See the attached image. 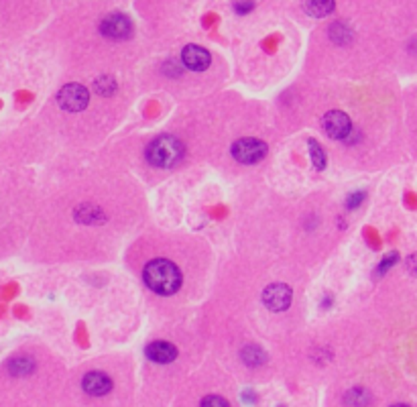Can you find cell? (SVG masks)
<instances>
[{
	"mask_svg": "<svg viewBox=\"0 0 417 407\" xmlns=\"http://www.w3.org/2000/svg\"><path fill=\"white\" fill-rule=\"evenodd\" d=\"M142 279L159 295H171L181 287V271L167 259H153L144 265Z\"/></svg>",
	"mask_w": 417,
	"mask_h": 407,
	"instance_id": "6da1fadb",
	"label": "cell"
},
{
	"mask_svg": "<svg viewBox=\"0 0 417 407\" xmlns=\"http://www.w3.org/2000/svg\"><path fill=\"white\" fill-rule=\"evenodd\" d=\"M184 157V143L177 136L161 135L147 147V161L155 167L167 169L181 161Z\"/></svg>",
	"mask_w": 417,
	"mask_h": 407,
	"instance_id": "7a4b0ae2",
	"label": "cell"
},
{
	"mask_svg": "<svg viewBox=\"0 0 417 407\" xmlns=\"http://www.w3.org/2000/svg\"><path fill=\"white\" fill-rule=\"evenodd\" d=\"M265 155H267V143L259 138H240L232 145V157L244 165L259 163Z\"/></svg>",
	"mask_w": 417,
	"mask_h": 407,
	"instance_id": "3957f363",
	"label": "cell"
},
{
	"mask_svg": "<svg viewBox=\"0 0 417 407\" xmlns=\"http://www.w3.org/2000/svg\"><path fill=\"white\" fill-rule=\"evenodd\" d=\"M90 102V92L81 84H68L58 92V104L68 112H81Z\"/></svg>",
	"mask_w": 417,
	"mask_h": 407,
	"instance_id": "277c9868",
	"label": "cell"
},
{
	"mask_svg": "<svg viewBox=\"0 0 417 407\" xmlns=\"http://www.w3.org/2000/svg\"><path fill=\"white\" fill-rule=\"evenodd\" d=\"M100 33L108 39H129L133 33V23L127 14H108L102 23H100Z\"/></svg>",
	"mask_w": 417,
	"mask_h": 407,
	"instance_id": "5b68a950",
	"label": "cell"
},
{
	"mask_svg": "<svg viewBox=\"0 0 417 407\" xmlns=\"http://www.w3.org/2000/svg\"><path fill=\"white\" fill-rule=\"evenodd\" d=\"M322 127H324V133L330 136V138H336V140H342L348 138V135L352 133V123L348 119V114H344L342 110H330L324 114L322 119Z\"/></svg>",
	"mask_w": 417,
	"mask_h": 407,
	"instance_id": "8992f818",
	"label": "cell"
},
{
	"mask_svg": "<svg viewBox=\"0 0 417 407\" xmlns=\"http://www.w3.org/2000/svg\"><path fill=\"white\" fill-rule=\"evenodd\" d=\"M291 287L285 283H273L263 291V301L273 312H285L291 306Z\"/></svg>",
	"mask_w": 417,
	"mask_h": 407,
	"instance_id": "52a82bcc",
	"label": "cell"
},
{
	"mask_svg": "<svg viewBox=\"0 0 417 407\" xmlns=\"http://www.w3.org/2000/svg\"><path fill=\"white\" fill-rule=\"evenodd\" d=\"M81 387L88 395H94V397H102L106 395L110 389H112V381L106 373H100V371H92L84 377L81 381Z\"/></svg>",
	"mask_w": 417,
	"mask_h": 407,
	"instance_id": "ba28073f",
	"label": "cell"
},
{
	"mask_svg": "<svg viewBox=\"0 0 417 407\" xmlns=\"http://www.w3.org/2000/svg\"><path fill=\"white\" fill-rule=\"evenodd\" d=\"M181 62L188 69H194V71H204L210 68V58L208 49H204L202 45H188L181 53Z\"/></svg>",
	"mask_w": 417,
	"mask_h": 407,
	"instance_id": "9c48e42d",
	"label": "cell"
},
{
	"mask_svg": "<svg viewBox=\"0 0 417 407\" xmlns=\"http://www.w3.org/2000/svg\"><path fill=\"white\" fill-rule=\"evenodd\" d=\"M147 356L153 360V362H161V365H167V362H173L177 358V348L165 340H157V342H151L147 346Z\"/></svg>",
	"mask_w": 417,
	"mask_h": 407,
	"instance_id": "30bf717a",
	"label": "cell"
},
{
	"mask_svg": "<svg viewBox=\"0 0 417 407\" xmlns=\"http://www.w3.org/2000/svg\"><path fill=\"white\" fill-rule=\"evenodd\" d=\"M336 8V2L334 0H305L303 2V10L314 16V18H322V16H328L332 14Z\"/></svg>",
	"mask_w": 417,
	"mask_h": 407,
	"instance_id": "8fae6325",
	"label": "cell"
},
{
	"mask_svg": "<svg viewBox=\"0 0 417 407\" xmlns=\"http://www.w3.org/2000/svg\"><path fill=\"white\" fill-rule=\"evenodd\" d=\"M75 220L81 224H98V222H104V214L100 208L84 204V206L75 208Z\"/></svg>",
	"mask_w": 417,
	"mask_h": 407,
	"instance_id": "7c38bea8",
	"label": "cell"
},
{
	"mask_svg": "<svg viewBox=\"0 0 417 407\" xmlns=\"http://www.w3.org/2000/svg\"><path fill=\"white\" fill-rule=\"evenodd\" d=\"M8 371L14 377H27L35 371V360L31 356H14L8 362Z\"/></svg>",
	"mask_w": 417,
	"mask_h": 407,
	"instance_id": "4fadbf2b",
	"label": "cell"
},
{
	"mask_svg": "<svg viewBox=\"0 0 417 407\" xmlns=\"http://www.w3.org/2000/svg\"><path fill=\"white\" fill-rule=\"evenodd\" d=\"M240 358H242V362L249 365V367H261V365L267 360V354H265L259 346L249 344V346H244V348L240 350Z\"/></svg>",
	"mask_w": 417,
	"mask_h": 407,
	"instance_id": "5bb4252c",
	"label": "cell"
},
{
	"mask_svg": "<svg viewBox=\"0 0 417 407\" xmlns=\"http://www.w3.org/2000/svg\"><path fill=\"white\" fill-rule=\"evenodd\" d=\"M368 402H370V395H368V391L362 389V387L350 389L346 393V397H344V404H346L348 407H366L368 406Z\"/></svg>",
	"mask_w": 417,
	"mask_h": 407,
	"instance_id": "9a60e30c",
	"label": "cell"
},
{
	"mask_svg": "<svg viewBox=\"0 0 417 407\" xmlns=\"http://www.w3.org/2000/svg\"><path fill=\"white\" fill-rule=\"evenodd\" d=\"M330 37H332L334 43H338V45H346V43L352 41V31L348 29L344 23H334V25L330 27Z\"/></svg>",
	"mask_w": 417,
	"mask_h": 407,
	"instance_id": "2e32d148",
	"label": "cell"
},
{
	"mask_svg": "<svg viewBox=\"0 0 417 407\" xmlns=\"http://www.w3.org/2000/svg\"><path fill=\"white\" fill-rule=\"evenodd\" d=\"M309 155H312V163L316 165V169L326 167V153L314 138H309Z\"/></svg>",
	"mask_w": 417,
	"mask_h": 407,
	"instance_id": "e0dca14e",
	"label": "cell"
},
{
	"mask_svg": "<svg viewBox=\"0 0 417 407\" xmlns=\"http://www.w3.org/2000/svg\"><path fill=\"white\" fill-rule=\"evenodd\" d=\"M94 90H96V94H100V96H110V94L116 92V82H114L112 77H100V79H96Z\"/></svg>",
	"mask_w": 417,
	"mask_h": 407,
	"instance_id": "ac0fdd59",
	"label": "cell"
},
{
	"mask_svg": "<svg viewBox=\"0 0 417 407\" xmlns=\"http://www.w3.org/2000/svg\"><path fill=\"white\" fill-rule=\"evenodd\" d=\"M397 259H399V255L397 253H391V255H387L383 261H381V265L377 267V275H383V273H387L395 263H397Z\"/></svg>",
	"mask_w": 417,
	"mask_h": 407,
	"instance_id": "d6986e66",
	"label": "cell"
},
{
	"mask_svg": "<svg viewBox=\"0 0 417 407\" xmlns=\"http://www.w3.org/2000/svg\"><path fill=\"white\" fill-rule=\"evenodd\" d=\"M202 407H230V406H228L226 399H222V397H218V395H208V397L202 399Z\"/></svg>",
	"mask_w": 417,
	"mask_h": 407,
	"instance_id": "ffe728a7",
	"label": "cell"
},
{
	"mask_svg": "<svg viewBox=\"0 0 417 407\" xmlns=\"http://www.w3.org/2000/svg\"><path fill=\"white\" fill-rule=\"evenodd\" d=\"M253 8H255V2H253V0H240V2L234 4V10H236L238 14H247V12H251Z\"/></svg>",
	"mask_w": 417,
	"mask_h": 407,
	"instance_id": "44dd1931",
	"label": "cell"
},
{
	"mask_svg": "<svg viewBox=\"0 0 417 407\" xmlns=\"http://www.w3.org/2000/svg\"><path fill=\"white\" fill-rule=\"evenodd\" d=\"M360 202H364V192H356V194H350L346 200V208H358Z\"/></svg>",
	"mask_w": 417,
	"mask_h": 407,
	"instance_id": "7402d4cb",
	"label": "cell"
},
{
	"mask_svg": "<svg viewBox=\"0 0 417 407\" xmlns=\"http://www.w3.org/2000/svg\"><path fill=\"white\" fill-rule=\"evenodd\" d=\"M407 271L417 277V253L416 255H412V257L407 259Z\"/></svg>",
	"mask_w": 417,
	"mask_h": 407,
	"instance_id": "603a6c76",
	"label": "cell"
},
{
	"mask_svg": "<svg viewBox=\"0 0 417 407\" xmlns=\"http://www.w3.org/2000/svg\"><path fill=\"white\" fill-rule=\"evenodd\" d=\"M242 399L247 402V404H253L255 402V395L251 393V391H244V395H242Z\"/></svg>",
	"mask_w": 417,
	"mask_h": 407,
	"instance_id": "cb8c5ba5",
	"label": "cell"
},
{
	"mask_svg": "<svg viewBox=\"0 0 417 407\" xmlns=\"http://www.w3.org/2000/svg\"><path fill=\"white\" fill-rule=\"evenodd\" d=\"M391 407H409V406H405V404H397V406H391Z\"/></svg>",
	"mask_w": 417,
	"mask_h": 407,
	"instance_id": "d4e9b609",
	"label": "cell"
},
{
	"mask_svg": "<svg viewBox=\"0 0 417 407\" xmlns=\"http://www.w3.org/2000/svg\"><path fill=\"white\" fill-rule=\"evenodd\" d=\"M281 407H283V406H281Z\"/></svg>",
	"mask_w": 417,
	"mask_h": 407,
	"instance_id": "484cf974",
	"label": "cell"
}]
</instances>
